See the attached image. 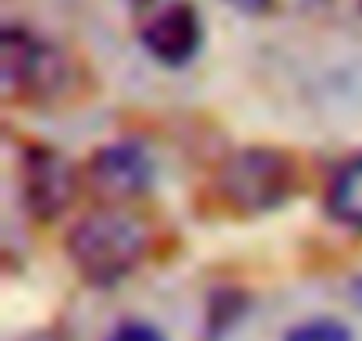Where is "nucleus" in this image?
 <instances>
[{"mask_svg":"<svg viewBox=\"0 0 362 341\" xmlns=\"http://www.w3.org/2000/svg\"><path fill=\"white\" fill-rule=\"evenodd\" d=\"M146 224L124 207H96L75 221L64 238L68 260L82 281L107 288L124 281L146 256Z\"/></svg>","mask_w":362,"mask_h":341,"instance_id":"obj_1","label":"nucleus"},{"mask_svg":"<svg viewBox=\"0 0 362 341\" xmlns=\"http://www.w3.org/2000/svg\"><path fill=\"white\" fill-rule=\"evenodd\" d=\"M224 207L238 217H263L281 210L298 192V163L284 149L249 146L224 160L217 175Z\"/></svg>","mask_w":362,"mask_h":341,"instance_id":"obj_2","label":"nucleus"},{"mask_svg":"<svg viewBox=\"0 0 362 341\" xmlns=\"http://www.w3.org/2000/svg\"><path fill=\"white\" fill-rule=\"evenodd\" d=\"M0 82L8 96L18 100L54 96L64 82V57L36 33L8 25L0 36Z\"/></svg>","mask_w":362,"mask_h":341,"instance_id":"obj_3","label":"nucleus"},{"mask_svg":"<svg viewBox=\"0 0 362 341\" xmlns=\"http://www.w3.org/2000/svg\"><path fill=\"white\" fill-rule=\"evenodd\" d=\"M156 163L142 142H110L86 163V185L103 207H124L153 189Z\"/></svg>","mask_w":362,"mask_h":341,"instance_id":"obj_4","label":"nucleus"},{"mask_svg":"<svg viewBox=\"0 0 362 341\" xmlns=\"http://www.w3.org/2000/svg\"><path fill=\"white\" fill-rule=\"evenodd\" d=\"M22 192L25 207L40 221H54L64 214V207L75 196V175L54 149L33 146L22 156Z\"/></svg>","mask_w":362,"mask_h":341,"instance_id":"obj_5","label":"nucleus"},{"mask_svg":"<svg viewBox=\"0 0 362 341\" xmlns=\"http://www.w3.org/2000/svg\"><path fill=\"white\" fill-rule=\"evenodd\" d=\"M139 40L153 61H160L167 68H181L203 47V22L189 4H167L142 25Z\"/></svg>","mask_w":362,"mask_h":341,"instance_id":"obj_6","label":"nucleus"},{"mask_svg":"<svg viewBox=\"0 0 362 341\" xmlns=\"http://www.w3.org/2000/svg\"><path fill=\"white\" fill-rule=\"evenodd\" d=\"M327 214L344 224L362 231V156L348 160L327 185Z\"/></svg>","mask_w":362,"mask_h":341,"instance_id":"obj_7","label":"nucleus"},{"mask_svg":"<svg viewBox=\"0 0 362 341\" xmlns=\"http://www.w3.org/2000/svg\"><path fill=\"white\" fill-rule=\"evenodd\" d=\"M284 341H355V337L337 320H309V323H298Z\"/></svg>","mask_w":362,"mask_h":341,"instance_id":"obj_8","label":"nucleus"},{"mask_svg":"<svg viewBox=\"0 0 362 341\" xmlns=\"http://www.w3.org/2000/svg\"><path fill=\"white\" fill-rule=\"evenodd\" d=\"M110 341H167V337L156 327H149V323H121L110 334Z\"/></svg>","mask_w":362,"mask_h":341,"instance_id":"obj_9","label":"nucleus"},{"mask_svg":"<svg viewBox=\"0 0 362 341\" xmlns=\"http://www.w3.org/2000/svg\"><path fill=\"white\" fill-rule=\"evenodd\" d=\"M228 4L235 11H242V15H259V11H267L274 4V0H228Z\"/></svg>","mask_w":362,"mask_h":341,"instance_id":"obj_10","label":"nucleus"},{"mask_svg":"<svg viewBox=\"0 0 362 341\" xmlns=\"http://www.w3.org/2000/svg\"><path fill=\"white\" fill-rule=\"evenodd\" d=\"M128 4H135V8H149V4H160V0H128Z\"/></svg>","mask_w":362,"mask_h":341,"instance_id":"obj_11","label":"nucleus"}]
</instances>
